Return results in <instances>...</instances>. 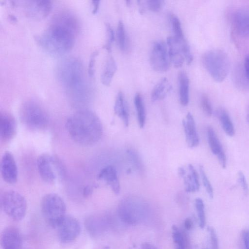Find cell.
<instances>
[{
	"label": "cell",
	"instance_id": "41",
	"mask_svg": "<svg viewBox=\"0 0 249 249\" xmlns=\"http://www.w3.org/2000/svg\"><path fill=\"white\" fill-rule=\"evenodd\" d=\"M244 68L246 77L249 82V54L245 58Z\"/></svg>",
	"mask_w": 249,
	"mask_h": 249
},
{
	"label": "cell",
	"instance_id": "5",
	"mask_svg": "<svg viewBox=\"0 0 249 249\" xmlns=\"http://www.w3.org/2000/svg\"><path fill=\"white\" fill-rule=\"evenodd\" d=\"M41 210L45 221L53 228H57L66 216L64 200L54 193L46 194L42 197Z\"/></svg>",
	"mask_w": 249,
	"mask_h": 249
},
{
	"label": "cell",
	"instance_id": "33",
	"mask_svg": "<svg viewBox=\"0 0 249 249\" xmlns=\"http://www.w3.org/2000/svg\"><path fill=\"white\" fill-rule=\"evenodd\" d=\"M107 40L104 48L108 52H110L111 50L112 45L115 39V34L114 30L109 24H107Z\"/></svg>",
	"mask_w": 249,
	"mask_h": 249
},
{
	"label": "cell",
	"instance_id": "36",
	"mask_svg": "<svg viewBox=\"0 0 249 249\" xmlns=\"http://www.w3.org/2000/svg\"><path fill=\"white\" fill-rule=\"evenodd\" d=\"M200 104L205 114L208 116H211L213 113V109L210 100L206 95L201 96Z\"/></svg>",
	"mask_w": 249,
	"mask_h": 249
},
{
	"label": "cell",
	"instance_id": "18",
	"mask_svg": "<svg viewBox=\"0 0 249 249\" xmlns=\"http://www.w3.org/2000/svg\"><path fill=\"white\" fill-rule=\"evenodd\" d=\"M233 20L237 32L243 36L249 37V6L238 9Z\"/></svg>",
	"mask_w": 249,
	"mask_h": 249
},
{
	"label": "cell",
	"instance_id": "23",
	"mask_svg": "<svg viewBox=\"0 0 249 249\" xmlns=\"http://www.w3.org/2000/svg\"><path fill=\"white\" fill-rule=\"evenodd\" d=\"M179 98L180 104L187 106L189 101V79L186 73L180 71L178 74Z\"/></svg>",
	"mask_w": 249,
	"mask_h": 249
},
{
	"label": "cell",
	"instance_id": "13",
	"mask_svg": "<svg viewBox=\"0 0 249 249\" xmlns=\"http://www.w3.org/2000/svg\"><path fill=\"white\" fill-rule=\"evenodd\" d=\"M0 245L2 249H23L21 235L14 227H8L2 231L0 235Z\"/></svg>",
	"mask_w": 249,
	"mask_h": 249
},
{
	"label": "cell",
	"instance_id": "4",
	"mask_svg": "<svg viewBox=\"0 0 249 249\" xmlns=\"http://www.w3.org/2000/svg\"><path fill=\"white\" fill-rule=\"evenodd\" d=\"M202 61L206 71L216 82L223 81L229 73V58L222 50L216 49L206 52L202 55Z\"/></svg>",
	"mask_w": 249,
	"mask_h": 249
},
{
	"label": "cell",
	"instance_id": "42",
	"mask_svg": "<svg viewBox=\"0 0 249 249\" xmlns=\"http://www.w3.org/2000/svg\"><path fill=\"white\" fill-rule=\"evenodd\" d=\"M93 191V188L90 186L85 187L83 190V196L85 197L89 196L91 195Z\"/></svg>",
	"mask_w": 249,
	"mask_h": 249
},
{
	"label": "cell",
	"instance_id": "2",
	"mask_svg": "<svg viewBox=\"0 0 249 249\" xmlns=\"http://www.w3.org/2000/svg\"><path fill=\"white\" fill-rule=\"evenodd\" d=\"M65 126L71 139L81 145L96 143L103 134V125L100 119L88 109H81L71 114L67 119Z\"/></svg>",
	"mask_w": 249,
	"mask_h": 249
},
{
	"label": "cell",
	"instance_id": "45",
	"mask_svg": "<svg viewBox=\"0 0 249 249\" xmlns=\"http://www.w3.org/2000/svg\"><path fill=\"white\" fill-rule=\"evenodd\" d=\"M142 249H157L154 246L147 243L142 245Z\"/></svg>",
	"mask_w": 249,
	"mask_h": 249
},
{
	"label": "cell",
	"instance_id": "25",
	"mask_svg": "<svg viewBox=\"0 0 249 249\" xmlns=\"http://www.w3.org/2000/svg\"><path fill=\"white\" fill-rule=\"evenodd\" d=\"M116 70L115 60L113 56H108L101 75V81L104 85L108 86L110 84Z\"/></svg>",
	"mask_w": 249,
	"mask_h": 249
},
{
	"label": "cell",
	"instance_id": "19",
	"mask_svg": "<svg viewBox=\"0 0 249 249\" xmlns=\"http://www.w3.org/2000/svg\"><path fill=\"white\" fill-rule=\"evenodd\" d=\"M97 177L99 180H103L109 186L115 194L120 193L121 188L117 172L113 166L107 165L102 168Z\"/></svg>",
	"mask_w": 249,
	"mask_h": 249
},
{
	"label": "cell",
	"instance_id": "43",
	"mask_svg": "<svg viewBox=\"0 0 249 249\" xmlns=\"http://www.w3.org/2000/svg\"><path fill=\"white\" fill-rule=\"evenodd\" d=\"M100 0H93L92 1V12L93 14L97 13L100 6Z\"/></svg>",
	"mask_w": 249,
	"mask_h": 249
},
{
	"label": "cell",
	"instance_id": "20",
	"mask_svg": "<svg viewBox=\"0 0 249 249\" xmlns=\"http://www.w3.org/2000/svg\"><path fill=\"white\" fill-rule=\"evenodd\" d=\"M106 221L104 217L90 215L85 218L84 225L89 235L92 237H97L105 230Z\"/></svg>",
	"mask_w": 249,
	"mask_h": 249
},
{
	"label": "cell",
	"instance_id": "11",
	"mask_svg": "<svg viewBox=\"0 0 249 249\" xmlns=\"http://www.w3.org/2000/svg\"><path fill=\"white\" fill-rule=\"evenodd\" d=\"M59 240L62 244H69L74 241L81 232L79 221L71 216H66L57 227Z\"/></svg>",
	"mask_w": 249,
	"mask_h": 249
},
{
	"label": "cell",
	"instance_id": "47",
	"mask_svg": "<svg viewBox=\"0 0 249 249\" xmlns=\"http://www.w3.org/2000/svg\"><path fill=\"white\" fill-rule=\"evenodd\" d=\"M23 249H25V248H23Z\"/></svg>",
	"mask_w": 249,
	"mask_h": 249
},
{
	"label": "cell",
	"instance_id": "12",
	"mask_svg": "<svg viewBox=\"0 0 249 249\" xmlns=\"http://www.w3.org/2000/svg\"><path fill=\"white\" fill-rule=\"evenodd\" d=\"M0 173L3 180L10 184L15 183L18 180V171L13 155L6 151L3 154L0 161Z\"/></svg>",
	"mask_w": 249,
	"mask_h": 249
},
{
	"label": "cell",
	"instance_id": "6",
	"mask_svg": "<svg viewBox=\"0 0 249 249\" xmlns=\"http://www.w3.org/2000/svg\"><path fill=\"white\" fill-rule=\"evenodd\" d=\"M20 118L25 126L34 130L44 129L50 122L46 111L34 101H28L23 104L20 110Z\"/></svg>",
	"mask_w": 249,
	"mask_h": 249
},
{
	"label": "cell",
	"instance_id": "1",
	"mask_svg": "<svg viewBox=\"0 0 249 249\" xmlns=\"http://www.w3.org/2000/svg\"><path fill=\"white\" fill-rule=\"evenodd\" d=\"M78 28L75 16L68 12L55 15L37 38L40 46L47 53L59 56L68 53L73 47Z\"/></svg>",
	"mask_w": 249,
	"mask_h": 249
},
{
	"label": "cell",
	"instance_id": "44",
	"mask_svg": "<svg viewBox=\"0 0 249 249\" xmlns=\"http://www.w3.org/2000/svg\"><path fill=\"white\" fill-rule=\"evenodd\" d=\"M193 223L190 218H187L184 222V227L187 230H189L192 228Z\"/></svg>",
	"mask_w": 249,
	"mask_h": 249
},
{
	"label": "cell",
	"instance_id": "22",
	"mask_svg": "<svg viewBox=\"0 0 249 249\" xmlns=\"http://www.w3.org/2000/svg\"><path fill=\"white\" fill-rule=\"evenodd\" d=\"M188 174L182 178L183 179L185 191L188 193H194L199 190L200 184L198 175L194 167L192 164L188 165Z\"/></svg>",
	"mask_w": 249,
	"mask_h": 249
},
{
	"label": "cell",
	"instance_id": "38",
	"mask_svg": "<svg viewBox=\"0 0 249 249\" xmlns=\"http://www.w3.org/2000/svg\"><path fill=\"white\" fill-rule=\"evenodd\" d=\"M238 179L244 194L248 195L249 192L248 184L245 175L241 171H239L238 172Z\"/></svg>",
	"mask_w": 249,
	"mask_h": 249
},
{
	"label": "cell",
	"instance_id": "30",
	"mask_svg": "<svg viewBox=\"0 0 249 249\" xmlns=\"http://www.w3.org/2000/svg\"><path fill=\"white\" fill-rule=\"evenodd\" d=\"M172 236L176 249H186L185 236L175 226H173L172 227Z\"/></svg>",
	"mask_w": 249,
	"mask_h": 249
},
{
	"label": "cell",
	"instance_id": "40",
	"mask_svg": "<svg viewBox=\"0 0 249 249\" xmlns=\"http://www.w3.org/2000/svg\"><path fill=\"white\" fill-rule=\"evenodd\" d=\"M244 249H249V229L243 234Z\"/></svg>",
	"mask_w": 249,
	"mask_h": 249
},
{
	"label": "cell",
	"instance_id": "37",
	"mask_svg": "<svg viewBox=\"0 0 249 249\" xmlns=\"http://www.w3.org/2000/svg\"><path fill=\"white\" fill-rule=\"evenodd\" d=\"M128 154L135 167L139 171H142L143 165L138 153L132 149L127 150Z\"/></svg>",
	"mask_w": 249,
	"mask_h": 249
},
{
	"label": "cell",
	"instance_id": "35",
	"mask_svg": "<svg viewBox=\"0 0 249 249\" xmlns=\"http://www.w3.org/2000/svg\"><path fill=\"white\" fill-rule=\"evenodd\" d=\"M164 2L163 0H148L145 1V4L150 11L157 12L161 10Z\"/></svg>",
	"mask_w": 249,
	"mask_h": 249
},
{
	"label": "cell",
	"instance_id": "15",
	"mask_svg": "<svg viewBox=\"0 0 249 249\" xmlns=\"http://www.w3.org/2000/svg\"><path fill=\"white\" fill-rule=\"evenodd\" d=\"M16 130V124L14 118L6 112L0 114V138L4 142L10 140L14 136Z\"/></svg>",
	"mask_w": 249,
	"mask_h": 249
},
{
	"label": "cell",
	"instance_id": "17",
	"mask_svg": "<svg viewBox=\"0 0 249 249\" xmlns=\"http://www.w3.org/2000/svg\"><path fill=\"white\" fill-rule=\"evenodd\" d=\"M182 124L188 146L191 148L197 146L199 143V138L194 117L190 112L187 114L182 121Z\"/></svg>",
	"mask_w": 249,
	"mask_h": 249
},
{
	"label": "cell",
	"instance_id": "3",
	"mask_svg": "<svg viewBox=\"0 0 249 249\" xmlns=\"http://www.w3.org/2000/svg\"><path fill=\"white\" fill-rule=\"evenodd\" d=\"M57 76L68 96L74 103L82 104L87 101L89 89L80 60L71 58L63 61L58 67Z\"/></svg>",
	"mask_w": 249,
	"mask_h": 249
},
{
	"label": "cell",
	"instance_id": "24",
	"mask_svg": "<svg viewBox=\"0 0 249 249\" xmlns=\"http://www.w3.org/2000/svg\"><path fill=\"white\" fill-rule=\"evenodd\" d=\"M172 89V86L168 79H161L153 88L151 98L152 102L164 99Z\"/></svg>",
	"mask_w": 249,
	"mask_h": 249
},
{
	"label": "cell",
	"instance_id": "39",
	"mask_svg": "<svg viewBox=\"0 0 249 249\" xmlns=\"http://www.w3.org/2000/svg\"><path fill=\"white\" fill-rule=\"evenodd\" d=\"M98 54V51L93 52L90 56L88 65V73L89 77L92 78L94 74V67L96 57Z\"/></svg>",
	"mask_w": 249,
	"mask_h": 249
},
{
	"label": "cell",
	"instance_id": "34",
	"mask_svg": "<svg viewBox=\"0 0 249 249\" xmlns=\"http://www.w3.org/2000/svg\"><path fill=\"white\" fill-rule=\"evenodd\" d=\"M207 230L209 234L210 247L207 248L208 249H219L218 240L214 229L211 227H208Z\"/></svg>",
	"mask_w": 249,
	"mask_h": 249
},
{
	"label": "cell",
	"instance_id": "14",
	"mask_svg": "<svg viewBox=\"0 0 249 249\" xmlns=\"http://www.w3.org/2000/svg\"><path fill=\"white\" fill-rule=\"evenodd\" d=\"M25 5L26 13L30 18L35 19H42L50 13L52 8L50 0H30Z\"/></svg>",
	"mask_w": 249,
	"mask_h": 249
},
{
	"label": "cell",
	"instance_id": "7",
	"mask_svg": "<svg viewBox=\"0 0 249 249\" xmlns=\"http://www.w3.org/2000/svg\"><path fill=\"white\" fill-rule=\"evenodd\" d=\"M36 165L40 178L47 183H53L57 178L63 179L65 177L64 165L55 156L41 154L37 159Z\"/></svg>",
	"mask_w": 249,
	"mask_h": 249
},
{
	"label": "cell",
	"instance_id": "28",
	"mask_svg": "<svg viewBox=\"0 0 249 249\" xmlns=\"http://www.w3.org/2000/svg\"><path fill=\"white\" fill-rule=\"evenodd\" d=\"M170 22L173 32L172 36L179 40L185 39L181 23L178 17L176 15L171 14L170 16Z\"/></svg>",
	"mask_w": 249,
	"mask_h": 249
},
{
	"label": "cell",
	"instance_id": "21",
	"mask_svg": "<svg viewBox=\"0 0 249 249\" xmlns=\"http://www.w3.org/2000/svg\"><path fill=\"white\" fill-rule=\"evenodd\" d=\"M115 113L120 117L125 126L129 124V110L127 103L122 91H119L116 98L114 106Z\"/></svg>",
	"mask_w": 249,
	"mask_h": 249
},
{
	"label": "cell",
	"instance_id": "8",
	"mask_svg": "<svg viewBox=\"0 0 249 249\" xmlns=\"http://www.w3.org/2000/svg\"><path fill=\"white\" fill-rule=\"evenodd\" d=\"M0 205L5 214L14 221H21L26 215V200L16 191L9 190L1 194Z\"/></svg>",
	"mask_w": 249,
	"mask_h": 249
},
{
	"label": "cell",
	"instance_id": "10",
	"mask_svg": "<svg viewBox=\"0 0 249 249\" xmlns=\"http://www.w3.org/2000/svg\"><path fill=\"white\" fill-rule=\"evenodd\" d=\"M170 63L167 44L162 40L155 41L150 53V63L153 70L165 72L169 69Z\"/></svg>",
	"mask_w": 249,
	"mask_h": 249
},
{
	"label": "cell",
	"instance_id": "26",
	"mask_svg": "<svg viewBox=\"0 0 249 249\" xmlns=\"http://www.w3.org/2000/svg\"><path fill=\"white\" fill-rule=\"evenodd\" d=\"M217 115L225 133L229 136H233L235 133V129L229 114L225 110L220 109L217 111Z\"/></svg>",
	"mask_w": 249,
	"mask_h": 249
},
{
	"label": "cell",
	"instance_id": "46",
	"mask_svg": "<svg viewBox=\"0 0 249 249\" xmlns=\"http://www.w3.org/2000/svg\"><path fill=\"white\" fill-rule=\"evenodd\" d=\"M248 122H249V115L248 117Z\"/></svg>",
	"mask_w": 249,
	"mask_h": 249
},
{
	"label": "cell",
	"instance_id": "32",
	"mask_svg": "<svg viewBox=\"0 0 249 249\" xmlns=\"http://www.w3.org/2000/svg\"><path fill=\"white\" fill-rule=\"evenodd\" d=\"M199 169L203 186L210 198H212L213 196V191L211 183L205 173L203 167L200 165Z\"/></svg>",
	"mask_w": 249,
	"mask_h": 249
},
{
	"label": "cell",
	"instance_id": "31",
	"mask_svg": "<svg viewBox=\"0 0 249 249\" xmlns=\"http://www.w3.org/2000/svg\"><path fill=\"white\" fill-rule=\"evenodd\" d=\"M195 207L197 213L199 226L203 229L205 226L206 216L204 204L202 199L196 198L195 199Z\"/></svg>",
	"mask_w": 249,
	"mask_h": 249
},
{
	"label": "cell",
	"instance_id": "27",
	"mask_svg": "<svg viewBox=\"0 0 249 249\" xmlns=\"http://www.w3.org/2000/svg\"><path fill=\"white\" fill-rule=\"evenodd\" d=\"M134 103L136 110L138 122L141 128H142L145 122V110L142 97L137 93L134 98Z\"/></svg>",
	"mask_w": 249,
	"mask_h": 249
},
{
	"label": "cell",
	"instance_id": "16",
	"mask_svg": "<svg viewBox=\"0 0 249 249\" xmlns=\"http://www.w3.org/2000/svg\"><path fill=\"white\" fill-rule=\"evenodd\" d=\"M207 134L211 151L216 156L221 167L225 168L227 165L226 156L215 131L212 127L209 126L207 129Z\"/></svg>",
	"mask_w": 249,
	"mask_h": 249
},
{
	"label": "cell",
	"instance_id": "29",
	"mask_svg": "<svg viewBox=\"0 0 249 249\" xmlns=\"http://www.w3.org/2000/svg\"><path fill=\"white\" fill-rule=\"evenodd\" d=\"M116 37L120 49L122 51H125L127 48V36L124 24L121 20L118 23Z\"/></svg>",
	"mask_w": 249,
	"mask_h": 249
},
{
	"label": "cell",
	"instance_id": "9",
	"mask_svg": "<svg viewBox=\"0 0 249 249\" xmlns=\"http://www.w3.org/2000/svg\"><path fill=\"white\" fill-rule=\"evenodd\" d=\"M170 62L175 68L181 67L185 61L190 65L193 56L185 39L179 40L173 36H168L166 42Z\"/></svg>",
	"mask_w": 249,
	"mask_h": 249
}]
</instances>
